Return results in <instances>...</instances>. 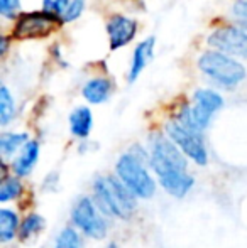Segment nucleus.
<instances>
[{
    "instance_id": "23",
    "label": "nucleus",
    "mask_w": 247,
    "mask_h": 248,
    "mask_svg": "<svg viewBox=\"0 0 247 248\" xmlns=\"http://www.w3.org/2000/svg\"><path fill=\"white\" fill-rule=\"evenodd\" d=\"M69 0H43V10L53 14V16L61 17L68 7ZM63 20V19H61Z\"/></svg>"
},
{
    "instance_id": "5",
    "label": "nucleus",
    "mask_w": 247,
    "mask_h": 248,
    "mask_svg": "<svg viewBox=\"0 0 247 248\" xmlns=\"http://www.w3.org/2000/svg\"><path fill=\"white\" fill-rule=\"evenodd\" d=\"M146 164L148 162L141 160L139 157H135L134 154H131L127 150L117 159L115 174L137 198L151 199L156 194L158 184H156L154 177L148 170Z\"/></svg>"
},
{
    "instance_id": "4",
    "label": "nucleus",
    "mask_w": 247,
    "mask_h": 248,
    "mask_svg": "<svg viewBox=\"0 0 247 248\" xmlns=\"http://www.w3.org/2000/svg\"><path fill=\"white\" fill-rule=\"evenodd\" d=\"M224 107L220 93L208 88H200L193 93V105H183L180 108L176 120L186 128L203 132L210 125L214 115Z\"/></svg>"
},
{
    "instance_id": "9",
    "label": "nucleus",
    "mask_w": 247,
    "mask_h": 248,
    "mask_svg": "<svg viewBox=\"0 0 247 248\" xmlns=\"http://www.w3.org/2000/svg\"><path fill=\"white\" fill-rule=\"evenodd\" d=\"M208 46L234 58L247 59V31L241 26H220L208 36Z\"/></svg>"
},
{
    "instance_id": "11",
    "label": "nucleus",
    "mask_w": 247,
    "mask_h": 248,
    "mask_svg": "<svg viewBox=\"0 0 247 248\" xmlns=\"http://www.w3.org/2000/svg\"><path fill=\"white\" fill-rule=\"evenodd\" d=\"M39 152H41V145L37 140H29L22 149H20L19 155L16 159H12V167L14 174L19 177H27L33 169L36 167L37 159H39Z\"/></svg>"
},
{
    "instance_id": "13",
    "label": "nucleus",
    "mask_w": 247,
    "mask_h": 248,
    "mask_svg": "<svg viewBox=\"0 0 247 248\" xmlns=\"http://www.w3.org/2000/svg\"><path fill=\"white\" fill-rule=\"evenodd\" d=\"M112 92H114V83L109 78L99 76V78H92L85 83V86L82 90V95L88 103L102 105L110 98Z\"/></svg>"
},
{
    "instance_id": "15",
    "label": "nucleus",
    "mask_w": 247,
    "mask_h": 248,
    "mask_svg": "<svg viewBox=\"0 0 247 248\" xmlns=\"http://www.w3.org/2000/svg\"><path fill=\"white\" fill-rule=\"evenodd\" d=\"M20 219L14 209L2 208L0 209V242L9 243L16 236H19Z\"/></svg>"
},
{
    "instance_id": "1",
    "label": "nucleus",
    "mask_w": 247,
    "mask_h": 248,
    "mask_svg": "<svg viewBox=\"0 0 247 248\" xmlns=\"http://www.w3.org/2000/svg\"><path fill=\"white\" fill-rule=\"evenodd\" d=\"M149 167L173 198H185L195 184V177L188 172V157L168 134L152 132L149 135Z\"/></svg>"
},
{
    "instance_id": "20",
    "label": "nucleus",
    "mask_w": 247,
    "mask_h": 248,
    "mask_svg": "<svg viewBox=\"0 0 247 248\" xmlns=\"http://www.w3.org/2000/svg\"><path fill=\"white\" fill-rule=\"evenodd\" d=\"M58 248H83L82 236L75 226H65L56 238Z\"/></svg>"
},
{
    "instance_id": "27",
    "label": "nucleus",
    "mask_w": 247,
    "mask_h": 248,
    "mask_svg": "<svg viewBox=\"0 0 247 248\" xmlns=\"http://www.w3.org/2000/svg\"><path fill=\"white\" fill-rule=\"evenodd\" d=\"M54 248H58V247H54Z\"/></svg>"
},
{
    "instance_id": "3",
    "label": "nucleus",
    "mask_w": 247,
    "mask_h": 248,
    "mask_svg": "<svg viewBox=\"0 0 247 248\" xmlns=\"http://www.w3.org/2000/svg\"><path fill=\"white\" fill-rule=\"evenodd\" d=\"M198 69L222 88H235L246 79L247 73L241 61L218 49L207 51L198 58Z\"/></svg>"
},
{
    "instance_id": "7",
    "label": "nucleus",
    "mask_w": 247,
    "mask_h": 248,
    "mask_svg": "<svg viewBox=\"0 0 247 248\" xmlns=\"http://www.w3.org/2000/svg\"><path fill=\"white\" fill-rule=\"evenodd\" d=\"M63 24L61 17L53 16L46 10H36V12L19 14L14 22L10 37L16 41H33L44 39L56 32Z\"/></svg>"
},
{
    "instance_id": "24",
    "label": "nucleus",
    "mask_w": 247,
    "mask_h": 248,
    "mask_svg": "<svg viewBox=\"0 0 247 248\" xmlns=\"http://www.w3.org/2000/svg\"><path fill=\"white\" fill-rule=\"evenodd\" d=\"M20 7V0H0V14L7 19L17 17V10Z\"/></svg>"
},
{
    "instance_id": "19",
    "label": "nucleus",
    "mask_w": 247,
    "mask_h": 248,
    "mask_svg": "<svg viewBox=\"0 0 247 248\" xmlns=\"http://www.w3.org/2000/svg\"><path fill=\"white\" fill-rule=\"evenodd\" d=\"M16 117V101L5 85L0 86V125H9L10 120Z\"/></svg>"
},
{
    "instance_id": "18",
    "label": "nucleus",
    "mask_w": 247,
    "mask_h": 248,
    "mask_svg": "<svg viewBox=\"0 0 247 248\" xmlns=\"http://www.w3.org/2000/svg\"><path fill=\"white\" fill-rule=\"evenodd\" d=\"M24 193V186L22 181L19 176L12 174V176H5L0 183V201L2 202H9L14 199L20 198V194Z\"/></svg>"
},
{
    "instance_id": "26",
    "label": "nucleus",
    "mask_w": 247,
    "mask_h": 248,
    "mask_svg": "<svg viewBox=\"0 0 247 248\" xmlns=\"http://www.w3.org/2000/svg\"><path fill=\"white\" fill-rule=\"evenodd\" d=\"M105 248H120V247L117 245V243H114V242H112V243H109V245H107Z\"/></svg>"
},
{
    "instance_id": "16",
    "label": "nucleus",
    "mask_w": 247,
    "mask_h": 248,
    "mask_svg": "<svg viewBox=\"0 0 247 248\" xmlns=\"http://www.w3.org/2000/svg\"><path fill=\"white\" fill-rule=\"evenodd\" d=\"M29 142V135L24 132H3L0 135V152H2L3 159H10L20 149Z\"/></svg>"
},
{
    "instance_id": "10",
    "label": "nucleus",
    "mask_w": 247,
    "mask_h": 248,
    "mask_svg": "<svg viewBox=\"0 0 247 248\" xmlns=\"http://www.w3.org/2000/svg\"><path fill=\"white\" fill-rule=\"evenodd\" d=\"M137 20L127 16L115 14L107 22V36H109V46L112 51L125 47L137 34Z\"/></svg>"
},
{
    "instance_id": "21",
    "label": "nucleus",
    "mask_w": 247,
    "mask_h": 248,
    "mask_svg": "<svg viewBox=\"0 0 247 248\" xmlns=\"http://www.w3.org/2000/svg\"><path fill=\"white\" fill-rule=\"evenodd\" d=\"M85 10V0H69L65 14L61 16L63 22H75Z\"/></svg>"
},
{
    "instance_id": "22",
    "label": "nucleus",
    "mask_w": 247,
    "mask_h": 248,
    "mask_svg": "<svg viewBox=\"0 0 247 248\" xmlns=\"http://www.w3.org/2000/svg\"><path fill=\"white\" fill-rule=\"evenodd\" d=\"M232 16L235 22L247 31V0H237L232 5Z\"/></svg>"
},
{
    "instance_id": "14",
    "label": "nucleus",
    "mask_w": 247,
    "mask_h": 248,
    "mask_svg": "<svg viewBox=\"0 0 247 248\" xmlns=\"http://www.w3.org/2000/svg\"><path fill=\"white\" fill-rule=\"evenodd\" d=\"M93 128V113L88 107H76L69 113V130L76 139H86Z\"/></svg>"
},
{
    "instance_id": "8",
    "label": "nucleus",
    "mask_w": 247,
    "mask_h": 248,
    "mask_svg": "<svg viewBox=\"0 0 247 248\" xmlns=\"http://www.w3.org/2000/svg\"><path fill=\"white\" fill-rule=\"evenodd\" d=\"M168 137L185 152L190 160H193L197 166H207L208 164V150L205 145L203 132H197L186 128L178 120L168 122L165 127Z\"/></svg>"
},
{
    "instance_id": "2",
    "label": "nucleus",
    "mask_w": 247,
    "mask_h": 248,
    "mask_svg": "<svg viewBox=\"0 0 247 248\" xmlns=\"http://www.w3.org/2000/svg\"><path fill=\"white\" fill-rule=\"evenodd\" d=\"M93 199L109 218L131 219L137 209V196L122 183L119 176H97L92 184Z\"/></svg>"
},
{
    "instance_id": "6",
    "label": "nucleus",
    "mask_w": 247,
    "mask_h": 248,
    "mask_svg": "<svg viewBox=\"0 0 247 248\" xmlns=\"http://www.w3.org/2000/svg\"><path fill=\"white\" fill-rule=\"evenodd\" d=\"M109 216L102 213L95 199L80 196L71 208V223L78 232L93 240H103L109 233Z\"/></svg>"
},
{
    "instance_id": "12",
    "label": "nucleus",
    "mask_w": 247,
    "mask_h": 248,
    "mask_svg": "<svg viewBox=\"0 0 247 248\" xmlns=\"http://www.w3.org/2000/svg\"><path fill=\"white\" fill-rule=\"evenodd\" d=\"M154 46H156V39L154 37H148L142 43H139L134 49V54H132V61L131 66H129V75L127 79L129 83H135V79L141 76V73L146 69L148 62L152 59V54H154Z\"/></svg>"
},
{
    "instance_id": "17",
    "label": "nucleus",
    "mask_w": 247,
    "mask_h": 248,
    "mask_svg": "<svg viewBox=\"0 0 247 248\" xmlns=\"http://www.w3.org/2000/svg\"><path fill=\"white\" fill-rule=\"evenodd\" d=\"M44 226H46V219H44V216L37 215V213H31V215H27L26 218L20 221V228H19L20 242H27V240H31L33 236L39 235V233L44 230Z\"/></svg>"
},
{
    "instance_id": "25",
    "label": "nucleus",
    "mask_w": 247,
    "mask_h": 248,
    "mask_svg": "<svg viewBox=\"0 0 247 248\" xmlns=\"http://www.w3.org/2000/svg\"><path fill=\"white\" fill-rule=\"evenodd\" d=\"M7 47H9V39H7L5 36H2V39H0V54H5L7 52Z\"/></svg>"
}]
</instances>
